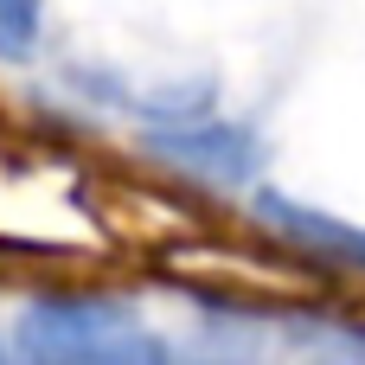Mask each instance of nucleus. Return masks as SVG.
I'll list each match as a JSON object with an SVG mask.
<instances>
[{
    "instance_id": "obj_4",
    "label": "nucleus",
    "mask_w": 365,
    "mask_h": 365,
    "mask_svg": "<svg viewBox=\"0 0 365 365\" xmlns=\"http://www.w3.org/2000/svg\"><path fill=\"white\" fill-rule=\"evenodd\" d=\"M38 38V0H0V51L19 58Z\"/></svg>"
},
{
    "instance_id": "obj_1",
    "label": "nucleus",
    "mask_w": 365,
    "mask_h": 365,
    "mask_svg": "<svg viewBox=\"0 0 365 365\" xmlns=\"http://www.w3.org/2000/svg\"><path fill=\"white\" fill-rule=\"evenodd\" d=\"M26 365H167V340L122 302L103 295H45L19 321Z\"/></svg>"
},
{
    "instance_id": "obj_5",
    "label": "nucleus",
    "mask_w": 365,
    "mask_h": 365,
    "mask_svg": "<svg viewBox=\"0 0 365 365\" xmlns=\"http://www.w3.org/2000/svg\"><path fill=\"white\" fill-rule=\"evenodd\" d=\"M295 365H365V334H321Z\"/></svg>"
},
{
    "instance_id": "obj_6",
    "label": "nucleus",
    "mask_w": 365,
    "mask_h": 365,
    "mask_svg": "<svg viewBox=\"0 0 365 365\" xmlns=\"http://www.w3.org/2000/svg\"><path fill=\"white\" fill-rule=\"evenodd\" d=\"M167 365H250V359H244V353H225L218 340H192L186 353H173V346H167Z\"/></svg>"
},
{
    "instance_id": "obj_3",
    "label": "nucleus",
    "mask_w": 365,
    "mask_h": 365,
    "mask_svg": "<svg viewBox=\"0 0 365 365\" xmlns=\"http://www.w3.org/2000/svg\"><path fill=\"white\" fill-rule=\"evenodd\" d=\"M263 212H269V225L276 231H289V237H302V244H314V250H340V257H365V237L359 231H346V225H334V218H321V212H302V205H289V199H263Z\"/></svg>"
},
{
    "instance_id": "obj_7",
    "label": "nucleus",
    "mask_w": 365,
    "mask_h": 365,
    "mask_svg": "<svg viewBox=\"0 0 365 365\" xmlns=\"http://www.w3.org/2000/svg\"><path fill=\"white\" fill-rule=\"evenodd\" d=\"M0 365H13V359H6V346H0Z\"/></svg>"
},
{
    "instance_id": "obj_2",
    "label": "nucleus",
    "mask_w": 365,
    "mask_h": 365,
    "mask_svg": "<svg viewBox=\"0 0 365 365\" xmlns=\"http://www.w3.org/2000/svg\"><path fill=\"white\" fill-rule=\"evenodd\" d=\"M160 154H173L180 167H192V173H205V180H244V173L257 167L250 135H244V128H225L218 115L186 122V128H167V135H160Z\"/></svg>"
}]
</instances>
